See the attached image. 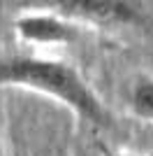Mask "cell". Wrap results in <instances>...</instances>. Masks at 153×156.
Masks as SVG:
<instances>
[{
	"label": "cell",
	"instance_id": "obj_1",
	"mask_svg": "<svg viewBox=\"0 0 153 156\" xmlns=\"http://www.w3.org/2000/svg\"><path fill=\"white\" fill-rule=\"evenodd\" d=\"M0 86H19L56 98L76 117L93 126H107L109 114L97 93L81 77V72L65 61L16 56L0 61Z\"/></svg>",
	"mask_w": 153,
	"mask_h": 156
},
{
	"label": "cell",
	"instance_id": "obj_2",
	"mask_svg": "<svg viewBox=\"0 0 153 156\" xmlns=\"http://www.w3.org/2000/svg\"><path fill=\"white\" fill-rule=\"evenodd\" d=\"M65 19L88 21L97 26H130L139 21V12L130 0H51Z\"/></svg>",
	"mask_w": 153,
	"mask_h": 156
},
{
	"label": "cell",
	"instance_id": "obj_3",
	"mask_svg": "<svg viewBox=\"0 0 153 156\" xmlns=\"http://www.w3.org/2000/svg\"><path fill=\"white\" fill-rule=\"evenodd\" d=\"M14 30L21 42L39 47L70 44L76 37V28L70 19L53 12H28L14 21Z\"/></svg>",
	"mask_w": 153,
	"mask_h": 156
},
{
	"label": "cell",
	"instance_id": "obj_4",
	"mask_svg": "<svg viewBox=\"0 0 153 156\" xmlns=\"http://www.w3.org/2000/svg\"><path fill=\"white\" fill-rule=\"evenodd\" d=\"M130 110L141 121H153V77H139L132 84Z\"/></svg>",
	"mask_w": 153,
	"mask_h": 156
},
{
	"label": "cell",
	"instance_id": "obj_5",
	"mask_svg": "<svg viewBox=\"0 0 153 156\" xmlns=\"http://www.w3.org/2000/svg\"><path fill=\"white\" fill-rule=\"evenodd\" d=\"M111 156H139V154H132V151H118V154H111Z\"/></svg>",
	"mask_w": 153,
	"mask_h": 156
},
{
	"label": "cell",
	"instance_id": "obj_6",
	"mask_svg": "<svg viewBox=\"0 0 153 156\" xmlns=\"http://www.w3.org/2000/svg\"><path fill=\"white\" fill-rule=\"evenodd\" d=\"M0 156H2V142H0Z\"/></svg>",
	"mask_w": 153,
	"mask_h": 156
}]
</instances>
